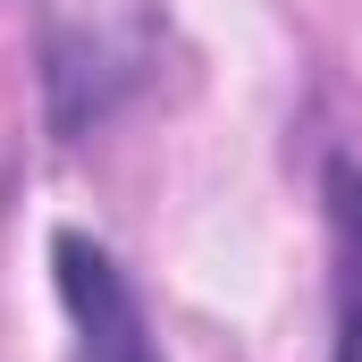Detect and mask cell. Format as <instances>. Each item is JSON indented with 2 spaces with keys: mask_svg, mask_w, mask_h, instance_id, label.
Here are the masks:
<instances>
[{
  "mask_svg": "<svg viewBox=\"0 0 362 362\" xmlns=\"http://www.w3.org/2000/svg\"><path fill=\"white\" fill-rule=\"evenodd\" d=\"M51 286L68 312V362H169L135 278L118 270V253L101 236L51 228Z\"/></svg>",
  "mask_w": 362,
  "mask_h": 362,
  "instance_id": "6da1fadb",
  "label": "cell"
},
{
  "mask_svg": "<svg viewBox=\"0 0 362 362\" xmlns=\"http://www.w3.org/2000/svg\"><path fill=\"white\" fill-rule=\"evenodd\" d=\"M320 219H329V362H362V160H320Z\"/></svg>",
  "mask_w": 362,
  "mask_h": 362,
  "instance_id": "7a4b0ae2",
  "label": "cell"
}]
</instances>
